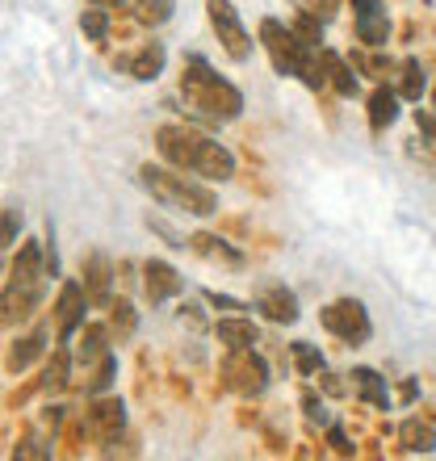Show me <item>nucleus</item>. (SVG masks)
<instances>
[{
    "instance_id": "1",
    "label": "nucleus",
    "mask_w": 436,
    "mask_h": 461,
    "mask_svg": "<svg viewBox=\"0 0 436 461\" xmlns=\"http://www.w3.org/2000/svg\"><path fill=\"white\" fill-rule=\"evenodd\" d=\"M185 101L194 105V110L210 113V118H235L243 110V97L240 88L227 85V80H218L202 59H189V72H185Z\"/></svg>"
},
{
    "instance_id": "2",
    "label": "nucleus",
    "mask_w": 436,
    "mask_h": 461,
    "mask_svg": "<svg viewBox=\"0 0 436 461\" xmlns=\"http://www.w3.org/2000/svg\"><path fill=\"white\" fill-rule=\"evenodd\" d=\"M143 185L159 197V202L181 206V210H189V214H214V206H218L214 194H210L206 185H197V181H189V176H181V168L164 172V168H151V164H147V168H143Z\"/></svg>"
},
{
    "instance_id": "3",
    "label": "nucleus",
    "mask_w": 436,
    "mask_h": 461,
    "mask_svg": "<svg viewBox=\"0 0 436 461\" xmlns=\"http://www.w3.org/2000/svg\"><path fill=\"white\" fill-rule=\"evenodd\" d=\"M323 328L332 331V336H340V340H349V344L369 340V315H365V306L352 303V298L327 306V311H323Z\"/></svg>"
},
{
    "instance_id": "4",
    "label": "nucleus",
    "mask_w": 436,
    "mask_h": 461,
    "mask_svg": "<svg viewBox=\"0 0 436 461\" xmlns=\"http://www.w3.org/2000/svg\"><path fill=\"white\" fill-rule=\"evenodd\" d=\"M210 22H214V30H218V38H223V47H227L231 59H248L252 42L243 34V25H240V17H235V9H231V0H210Z\"/></svg>"
},
{
    "instance_id": "5",
    "label": "nucleus",
    "mask_w": 436,
    "mask_h": 461,
    "mask_svg": "<svg viewBox=\"0 0 436 461\" xmlns=\"http://www.w3.org/2000/svg\"><path fill=\"white\" fill-rule=\"evenodd\" d=\"M227 377H231V386L240 390V394H260L265 382H268L265 361H260L252 348H235V357L227 361Z\"/></svg>"
},
{
    "instance_id": "6",
    "label": "nucleus",
    "mask_w": 436,
    "mask_h": 461,
    "mask_svg": "<svg viewBox=\"0 0 436 461\" xmlns=\"http://www.w3.org/2000/svg\"><path fill=\"white\" fill-rule=\"evenodd\" d=\"M147 294H151V303H164V298H172V294H181L185 281L177 277V268L164 265V260H147Z\"/></svg>"
},
{
    "instance_id": "7",
    "label": "nucleus",
    "mask_w": 436,
    "mask_h": 461,
    "mask_svg": "<svg viewBox=\"0 0 436 461\" xmlns=\"http://www.w3.org/2000/svg\"><path fill=\"white\" fill-rule=\"evenodd\" d=\"M260 311H265L273 323H294V319H298V303H294V294L281 290V285H273V290L260 294Z\"/></svg>"
},
{
    "instance_id": "8",
    "label": "nucleus",
    "mask_w": 436,
    "mask_h": 461,
    "mask_svg": "<svg viewBox=\"0 0 436 461\" xmlns=\"http://www.w3.org/2000/svg\"><path fill=\"white\" fill-rule=\"evenodd\" d=\"M218 340L231 344V348H252L260 340V331H256L252 319H223L218 323Z\"/></svg>"
},
{
    "instance_id": "9",
    "label": "nucleus",
    "mask_w": 436,
    "mask_h": 461,
    "mask_svg": "<svg viewBox=\"0 0 436 461\" xmlns=\"http://www.w3.org/2000/svg\"><path fill=\"white\" fill-rule=\"evenodd\" d=\"M319 63H323V76H332V85L344 93V97H352L357 93V76H352V68L340 55H332V50H319Z\"/></svg>"
},
{
    "instance_id": "10",
    "label": "nucleus",
    "mask_w": 436,
    "mask_h": 461,
    "mask_svg": "<svg viewBox=\"0 0 436 461\" xmlns=\"http://www.w3.org/2000/svg\"><path fill=\"white\" fill-rule=\"evenodd\" d=\"M352 386L361 390L365 402H374V407H386L390 394H386V382L374 374V369H352Z\"/></svg>"
},
{
    "instance_id": "11",
    "label": "nucleus",
    "mask_w": 436,
    "mask_h": 461,
    "mask_svg": "<svg viewBox=\"0 0 436 461\" xmlns=\"http://www.w3.org/2000/svg\"><path fill=\"white\" fill-rule=\"evenodd\" d=\"M395 118H399V97H395L390 88H377L374 97H369V122H374V131L390 126Z\"/></svg>"
},
{
    "instance_id": "12",
    "label": "nucleus",
    "mask_w": 436,
    "mask_h": 461,
    "mask_svg": "<svg viewBox=\"0 0 436 461\" xmlns=\"http://www.w3.org/2000/svg\"><path fill=\"white\" fill-rule=\"evenodd\" d=\"M357 34H361V42H369V47H382L390 34V22H386V13L377 9V13H361L357 17Z\"/></svg>"
},
{
    "instance_id": "13",
    "label": "nucleus",
    "mask_w": 436,
    "mask_h": 461,
    "mask_svg": "<svg viewBox=\"0 0 436 461\" xmlns=\"http://www.w3.org/2000/svg\"><path fill=\"white\" fill-rule=\"evenodd\" d=\"M85 290H80V285H63V298H59V323H63V336H68V331L76 328V323H80V311H85Z\"/></svg>"
},
{
    "instance_id": "14",
    "label": "nucleus",
    "mask_w": 436,
    "mask_h": 461,
    "mask_svg": "<svg viewBox=\"0 0 436 461\" xmlns=\"http://www.w3.org/2000/svg\"><path fill=\"white\" fill-rule=\"evenodd\" d=\"M403 445L412 453H432L436 449V432L428 424H420V420H407L403 424Z\"/></svg>"
},
{
    "instance_id": "15",
    "label": "nucleus",
    "mask_w": 436,
    "mask_h": 461,
    "mask_svg": "<svg viewBox=\"0 0 436 461\" xmlns=\"http://www.w3.org/2000/svg\"><path fill=\"white\" fill-rule=\"evenodd\" d=\"M126 68H131L139 80H151V76H159V68H164V47H147L139 50L134 59H126Z\"/></svg>"
},
{
    "instance_id": "16",
    "label": "nucleus",
    "mask_w": 436,
    "mask_h": 461,
    "mask_svg": "<svg viewBox=\"0 0 436 461\" xmlns=\"http://www.w3.org/2000/svg\"><path fill=\"white\" fill-rule=\"evenodd\" d=\"M194 248H197V252H202V256H214V260H227V265H240V260H243V256L235 252V248H227V243H223V240H214V235H197V240H194Z\"/></svg>"
},
{
    "instance_id": "17",
    "label": "nucleus",
    "mask_w": 436,
    "mask_h": 461,
    "mask_svg": "<svg viewBox=\"0 0 436 461\" xmlns=\"http://www.w3.org/2000/svg\"><path fill=\"white\" fill-rule=\"evenodd\" d=\"M93 424L101 428V437H118L122 432V402H101L97 415H93Z\"/></svg>"
},
{
    "instance_id": "18",
    "label": "nucleus",
    "mask_w": 436,
    "mask_h": 461,
    "mask_svg": "<svg viewBox=\"0 0 436 461\" xmlns=\"http://www.w3.org/2000/svg\"><path fill=\"white\" fill-rule=\"evenodd\" d=\"M172 5H177V0H139V22H147V25L168 22Z\"/></svg>"
},
{
    "instance_id": "19",
    "label": "nucleus",
    "mask_w": 436,
    "mask_h": 461,
    "mask_svg": "<svg viewBox=\"0 0 436 461\" xmlns=\"http://www.w3.org/2000/svg\"><path fill=\"white\" fill-rule=\"evenodd\" d=\"M420 93H424V68H420V63H407V68H403V97L420 101Z\"/></svg>"
},
{
    "instance_id": "20",
    "label": "nucleus",
    "mask_w": 436,
    "mask_h": 461,
    "mask_svg": "<svg viewBox=\"0 0 436 461\" xmlns=\"http://www.w3.org/2000/svg\"><path fill=\"white\" fill-rule=\"evenodd\" d=\"M294 361H298L303 374H319V369H323V357H319L311 344H294Z\"/></svg>"
},
{
    "instance_id": "21",
    "label": "nucleus",
    "mask_w": 436,
    "mask_h": 461,
    "mask_svg": "<svg viewBox=\"0 0 436 461\" xmlns=\"http://www.w3.org/2000/svg\"><path fill=\"white\" fill-rule=\"evenodd\" d=\"M80 25H85V34L88 38H105V30H109V22H105V13L101 9H85V17H80Z\"/></svg>"
},
{
    "instance_id": "22",
    "label": "nucleus",
    "mask_w": 436,
    "mask_h": 461,
    "mask_svg": "<svg viewBox=\"0 0 436 461\" xmlns=\"http://www.w3.org/2000/svg\"><path fill=\"white\" fill-rule=\"evenodd\" d=\"M17 230H22V219H17V210H5V219H0V243H9Z\"/></svg>"
},
{
    "instance_id": "23",
    "label": "nucleus",
    "mask_w": 436,
    "mask_h": 461,
    "mask_svg": "<svg viewBox=\"0 0 436 461\" xmlns=\"http://www.w3.org/2000/svg\"><path fill=\"white\" fill-rule=\"evenodd\" d=\"M415 126L428 134V139H436V113H424V110H415Z\"/></svg>"
},
{
    "instance_id": "24",
    "label": "nucleus",
    "mask_w": 436,
    "mask_h": 461,
    "mask_svg": "<svg viewBox=\"0 0 436 461\" xmlns=\"http://www.w3.org/2000/svg\"><path fill=\"white\" fill-rule=\"evenodd\" d=\"M114 323H122V331L134 328V315H131V306H126V303H118V315H114Z\"/></svg>"
},
{
    "instance_id": "25",
    "label": "nucleus",
    "mask_w": 436,
    "mask_h": 461,
    "mask_svg": "<svg viewBox=\"0 0 436 461\" xmlns=\"http://www.w3.org/2000/svg\"><path fill=\"white\" fill-rule=\"evenodd\" d=\"M352 5H357V17H361V13H377V9H382L377 0H352Z\"/></svg>"
},
{
    "instance_id": "26",
    "label": "nucleus",
    "mask_w": 436,
    "mask_h": 461,
    "mask_svg": "<svg viewBox=\"0 0 436 461\" xmlns=\"http://www.w3.org/2000/svg\"><path fill=\"white\" fill-rule=\"evenodd\" d=\"M332 445H336V453H349L352 449L349 440H344V432H332Z\"/></svg>"
},
{
    "instance_id": "27",
    "label": "nucleus",
    "mask_w": 436,
    "mask_h": 461,
    "mask_svg": "<svg viewBox=\"0 0 436 461\" xmlns=\"http://www.w3.org/2000/svg\"><path fill=\"white\" fill-rule=\"evenodd\" d=\"M93 5H122V0H93Z\"/></svg>"
}]
</instances>
